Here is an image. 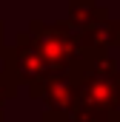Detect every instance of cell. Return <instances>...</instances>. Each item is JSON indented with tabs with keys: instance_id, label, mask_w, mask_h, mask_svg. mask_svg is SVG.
<instances>
[{
	"instance_id": "1",
	"label": "cell",
	"mask_w": 120,
	"mask_h": 122,
	"mask_svg": "<svg viewBox=\"0 0 120 122\" xmlns=\"http://www.w3.org/2000/svg\"><path fill=\"white\" fill-rule=\"evenodd\" d=\"M77 102H74V122H117L120 119V68L114 60L100 51L89 48L83 60L72 68Z\"/></svg>"
},
{
	"instance_id": "2",
	"label": "cell",
	"mask_w": 120,
	"mask_h": 122,
	"mask_svg": "<svg viewBox=\"0 0 120 122\" xmlns=\"http://www.w3.org/2000/svg\"><path fill=\"white\" fill-rule=\"evenodd\" d=\"M29 37L34 40V46L40 48V54L49 60V65L54 71H69L89 51L83 37H80V31L72 23H52L49 26V23L31 20L29 23Z\"/></svg>"
},
{
	"instance_id": "3",
	"label": "cell",
	"mask_w": 120,
	"mask_h": 122,
	"mask_svg": "<svg viewBox=\"0 0 120 122\" xmlns=\"http://www.w3.org/2000/svg\"><path fill=\"white\" fill-rule=\"evenodd\" d=\"M3 60H6V71L17 82H26V85L34 82V80H40V77H46V74H54V68L40 54V48L34 46V40L29 37V31L20 34L12 48H6Z\"/></svg>"
},
{
	"instance_id": "4",
	"label": "cell",
	"mask_w": 120,
	"mask_h": 122,
	"mask_svg": "<svg viewBox=\"0 0 120 122\" xmlns=\"http://www.w3.org/2000/svg\"><path fill=\"white\" fill-rule=\"evenodd\" d=\"M29 94L57 111H74V102H77V85L72 71H54L29 82Z\"/></svg>"
},
{
	"instance_id": "5",
	"label": "cell",
	"mask_w": 120,
	"mask_h": 122,
	"mask_svg": "<svg viewBox=\"0 0 120 122\" xmlns=\"http://www.w3.org/2000/svg\"><path fill=\"white\" fill-rule=\"evenodd\" d=\"M80 37H83L86 48L109 51V48L120 46V23H117V20H112V17L106 14V17H100L97 23H91L89 29H83V31H80Z\"/></svg>"
},
{
	"instance_id": "6",
	"label": "cell",
	"mask_w": 120,
	"mask_h": 122,
	"mask_svg": "<svg viewBox=\"0 0 120 122\" xmlns=\"http://www.w3.org/2000/svg\"><path fill=\"white\" fill-rule=\"evenodd\" d=\"M100 17H106V9H100L94 0H69V23L77 31L89 29Z\"/></svg>"
},
{
	"instance_id": "7",
	"label": "cell",
	"mask_w": 120,
	"mask_h": 122,
	"mask_svg": "<svg viewBox=\"0 0 120 122\" xmlns=\"http://www.w3.org/2000/svg\"><path fill=\"white\" fill-rule=\"evenodd\" d=\"M17 88H20V82H17L9 71H0V108H3L6 99H12V97L17 94Z\"/></svg>"
},
{
	"instance_id": "8",
	"label": "cell",
	"mask_w": 120,
	"mask_h": 122,
	"mask_svg": "<svg viewBox=\"0 0 120 122\" xmlns=\"http://www.w3.org/2000/svg\"><path fill=\"white\" fill-rule=\"evenodd\" d=\"M6 54V26H3V20H0V57Z\"/></svg>"
},
{
	"instance_id": "9",
	"label": "cell",
	"mask_w": 120,
	"mask_h": 122,
	"mask_svg": "<svg viewBox=\"0 0 120 122\" xmlns=\"http://www.w3.org/2000/svg\"><path fill=\"white\" fill-rule=\"evenodd\" d=\"M0 122H6V117H3V108H0Z\"/></svg>"
},
{
	"instance_id": "10",
	"label": "cell",
	"mask_w": 120,
	"mask_h": 122,
	"mask_svg": "<svg viewBox=\"0 0 120 122\" xmlns=\"http://www.w3.org/2000/svg\"><path fill=\"white\" fill-rule=\"evenodd\" d=\"M117 122H120V119H117Z\"/></svg>"
}]
</instances>
